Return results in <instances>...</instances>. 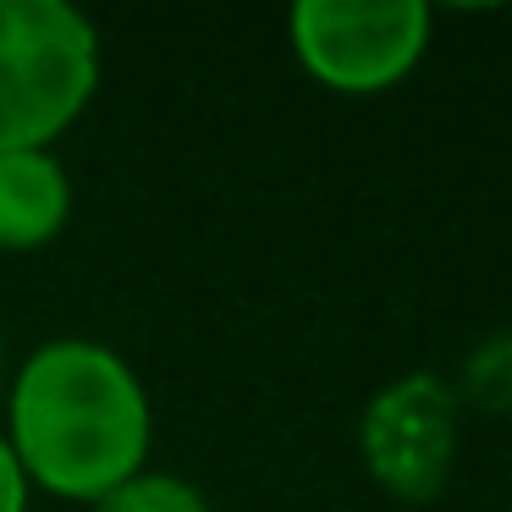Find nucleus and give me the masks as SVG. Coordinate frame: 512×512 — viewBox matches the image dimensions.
<instances>
[{
  "instance_id": "20e7f679",
  "label": "nucleus",
  "mask_w": 512,
  "mask_h": 512,
  "mask_svg": "<svg viewBox=\"0 0 512 512\" xmlns=\"http://www.w3.org/2000/svg\"><path fill=\"white\" fill-rule=\"evenodd\" d=\"M364 463L391 496H435L457 452V402L435 375H402L364 413Z\"/></svg>"
},
{
  "instance_id": "423d86ee",
  "label": "nucleus",
  "mask_w": 512,
  "mask_h": 512,
  "mask_svg": "<svg viewBox=\"0 0 512 512\" xmlns=\"http://www.w3.org/2000/svg\"><path fill=\"white\" fill-rule=\"evenodd\" d=\"M94 512H215V507L193 479L166 474V468H138L111 496L94 501Z\"/></svg>"
},
{
  "instance_id": "6e6552de",
  "label": "nucleus",
  "mask_w": 512,
  "mask_h": 512,
  "mask_svg": "<svg viewBox=\"0 0 512 512\" xmlns=\"http://www.w3.org/2000/svg\"><path fill=\"white\" fill-rule=\"evenodd\" d=\"M0 380H6V353H0Z\"/></svg>"
},
{
  "instance_id": "f03ea898",
  "label": "nucleus",
  "mask_w": 512,
  "mask_h": 512,
  "mask_svg": "<svg viewBox=\"0 0 512 512\" xmlns=\"http://www.w3.org/2000/svg\"><path fill=\"white\" fill-rule=\"evenodd\" d=\"M100 94V28L67 0H0V155L56 149Z\"/></svg>"
},
{
  "instance_id": "0eeeda50",
  "label": "nucleus",
  "mask_w": 512,
  "mask_h": 512,
  "mask_svg": "<svg viewBox=\"0 0 512 512\" xmlns=\"http://www.w3.org/2000/svg\"><path fill=\"white\" fill-rule=\"evenodd\" d=\"M28 501H34V485H28L12 441L0 435V512H28Z\"/></svg>"
},
{
  "instance_id": "39448f33",
  "label": "nucleus",
  "mask_w": 512,
  "mask_h": 512,
  "mask_svg": "<svg viewBox=\"0 0 512 512\" xmlns=\"http://www.w3.org/2000/svg\"><path fill=\"white\" fill-rule=\"evenodd\" d=\"M72 215V177L56 149L0 155V254H34L56 243Z\"/></svg>"
},
{
  "instance_id": "f257e3e1",
  "label": "nucleus",
  "mask_w": 512,
  "mask_h": 512,
  "mask_svg": "<svg viewBox=\"0 0 512 512\" xmlns=\"http://www.w3.org/2000/svg\"><path fill=\"white\" fill-rule=\"evenodd\" d=\"M0 435L12 441L34 490L94 507L122 479L149 468L155 408L138 369L116 347L61 336L17 364Z\"/></svg>"
},
{
  "instance_id": "7ed1b4c3",
  "label": "nucleus",
  "mask_w": 512,
  "mask_h": 512,
  "mask_svg": "<svg viewBox=\"0 0 512 512\" xmlns=\"http://www.w3.org/2000/svg\"><path fill=\"white\" fill-rule=\"evenodd\" d=\"M430 34L435 12L424 0H298L287 17L298 67L347 100L397 89L424 61Z\"/></svg>"
}]
</instances>
